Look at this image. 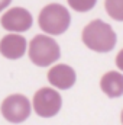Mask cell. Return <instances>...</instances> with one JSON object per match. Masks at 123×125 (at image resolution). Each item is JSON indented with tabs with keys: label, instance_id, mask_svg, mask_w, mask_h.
Returning <instances> with one entry per match:
<instances>
[{
	"label": "cell",
	"instance_id": "cell-2",
	"mask_svg": "<svg viewBox=\"0 0 123 125\" xmlns=\"http://www.w3.org/2000/svg\"><path fill=\"white\" fill-rule=\"evenodd\" d=\"M38 22L41 29L45 33L61 35L70 28L71 16H70V12L62 4L51 3L41 10Z\"/></svg>",
	"mask_w": 123,
	"mask_h": 125
},
{
	"label": "cell",
	"instance_id": "cell-9",
	"mask_svg": "<svg viewBox=\"0 0 123 125\" xmlns=\"http://www.w3.org/2000/svg\"><path fill=\"white\" fill-rule=\"evenodd\" d=\"M100 87L109 97H120L123 94V74L119 71H109L100 80Z\"/></svg>",
	"mask_w": 123,
	"mask_h": 125
},
{
	"label": "cell",
	"instance_id": "cell-7",
	"mask_svg": "<svg viewBox=\"0 0 123 125\" xmlns=\"http://www.w3.org/2000/svg\"><path fill=\"white\" fill-rule=\"evenodd\" d=\"M75 80H77V74H75L74 68L67 64L54 65L48 71V82L54 87H58L61 90H67V89L72 87Z\"/></svg>",
	"mask_w": 123,
	"mask_h": 125
},
{
	"label": "cell",
	"instance_id": "cell-14",
	"mask_svg": "<svg viewBox=\"0 0 123 125\" xmlns=\"http://www.w3.org/2000/svg\"><path fill=\"white\" fill-rule=\"evenodd\" d=\"M122 122H123V111H122Z\"/></svg>",
	"mask_w": 123,
	"mask_h": 125
},
{
	"label": "cell",
	"instance_id": "cell-11",
	"mask_svg": "<svg viewBox=\"0 0 123 125\" xmlns=\"http://www.w3.org/2000/svg\"><path fill=\"white\" fill-rule=\"evenodd\" d=\"M70 7L77 12H88L96 6L97 0H67Z\"/></svg>",
	"mask_w": 123,
	"mask_h": 125
},
{
	"label": "cell",
	"instance_id": "cell-6",
	"mask_svg": "<svg viewBox=\"0 0 123 125\" xmlns=\"http://www.w3.org/2000/svg\"><path fill=\"white\" fill-rule=\"evenodd\" d=\"M1 26L6 31L10 32H25L31 29L33 19L32 15L23 7H12L10 10H7L1 19H0Z\"/></svg>",
	"mask_w": 123,
	"mask_h": 125
},
{
	"label": "cell",
	"instance_id": "cell-4",
	"mask_svg": "<svg viewBox=\"0 0 123 125\" xmlns=\"http://www.w3.org/2000/svg\"><path fill=\"white\" fill-rule=\"evenodd\" d=\"M62 106V97L51 87H42L33 96V109L42 118L55 116Z\"/></svg>",
	"mask_w": 123,
	"mask_h": 125
},
{
	"label": "cell",
	"instance_id": "cell-1",
	"mask_svg": "<svg viewBox=\"0 0 123 125\" xmlns=\"http://www.w3.org/2000/svg\"><path fill=\"white\" fill-rule=\"evenodd\" d=\"M117 41V36L113 31V28L100 21L96 19L90 22L83 29V42L87 48H90L96 52H109L114 48Z\"/></svg>",
	"mask_w": 123,
	"mask_h": 125
},
{
	"label": "cell",
	"instance_id": "cell-8",
	"mask_svg": "<svg viewBox=\"0 0 123 125\" xmlns=\"http://www.w3.org/2000/svg\"><path fill=\"white\" fill-rule=\"evenodd\" d=\"M26 39L18 33H9L1 38L0 41V54L9 60H18L23 57L26 51Z\"/></svg>",
	"mask_w": 123,
	"mask_h": 125
},
{
	"label": "cell",
	"instance_id": "cell-10",
	"mask_svg": "<svg viewBox=\"0 0 123 125\" xmlns=\"http://www.w3.org/2000/svg\"><path fill=\"white\" fill-rule=\"evenodd\" d=\"M104 7L112 19L123 22V0H106Z\"/></svg>",
	"mask_w": 123,
	"mask_h": 125
},
{
	"label": "cell",
	"instance_id": "cell-13",
	"mask_svg": "<svg viewBox=\"0 0 123 125\" xmlns=\"http://www.w3.org/2000/svg\"><path fill=\"white\" fill-rule=\"evenodd\" d=\"M10 3H12V0H0V12H1V10H4Z\"/></svg>",
	"mask_w": 123,
	"mask_h": 125
},
{
	"label": "cell",
	"instance_id": "cell-3",
	"mask_svg": "<svg viewBox=\"0 0 123 125\" xmlns=\"http://www.w3.org/2000/svg\"><path fill=\"white\" fill-rule=\"evenodd\" d=\"M61 57L60 45L46 35H36L29 44V58L38 67H48Z\"/></svg>",
	"mask_w": 123,
	"mask_h": 125
},
{
	"label": "cell",
	"instance_id": "cell-5",
	"mask_svg": "<svg viewBox=\"0 0 123 125\" xmlns=\"http://www.w3.org/2000/svg\"><path fill=\"white\" fill-rule=\"evenodd\" d=\"M1 115L6 121L19 124L31 115V102L23 94H10L1 103Z\"/></svg>",
	"mask_w": 123,
	"mask_h": 125
},
{
	"label": "cell",
	"instance_id": "cell-12",
	"mask_svg": "<svg viewBox=\"0 0 123 125\" xmlns=\"http://www.w3.org/2000/svg\"><path fill=\"white\" fill-rule=\"evenodd\" d=\"M116 65H117V68H120L123 71V50H120L119 54L116 55Z\"/></svg>",
	"mask_w": 123,
	"mask_h": 125
}]
</instances>
